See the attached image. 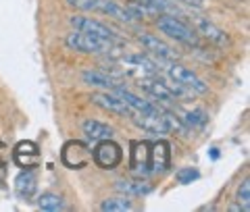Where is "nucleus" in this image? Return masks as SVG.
I'll use <instances>...</instances> for the list:
<instances>
[{"label":"nucleus","mask_w":250,"mask_h":212,"mask_svg":"<svg viewBox=\"0 0 250 212\" xmlns=\"http://www.w3.org/2000/svg\"><path fill=\"white\" fill-rule=\"evenodd\" d=\"M65 42L71 50L83 52V54H106V52H111L113 46H115V42H111V40L83 34V31H77V29H73L71 34L67 36Z\"/></svg>","instance_id":"obj_1"},{"label":"nucleus","mask_w":250,"mask_h":212,"mask_svg":"<svg viewBox=\"0 0 250 212\" xmlns=\"http://www.w3.org/2000/svg\"><path fill=\"white\" fill-rule=\"evenodd\" d=\"M156 27H159L163 34L169 36L171 40L175 42H182L186 46H198V36L186 21L177 19V17H171V15H161L156 19Z\"/></svg>","instance_id":"obj_2"},{"label":"nucleus","mask_w":250,"mask_h":212,"mask_svg":"<svg viewBox=\"0 0 250 212\" xmlns=\"http://www.w3.org/2000/svg\"><path fill=\"white\" fill-rule=\"evenodd\" d=\"M92 158H94V162H96L100 169L113 171V169H117V167L121 164V160H123V152H121V148L117 146L115 141H111V139H103V141H98V146H96V148H94Z\"/></svg>","instance_id":"obj_3"},{"label":"nucleus","mask_w":250,"mask_h":212,"mask_svg":"<svg viewBox=\"0 0 250 212\" xmlns=\"http://www.w3.org/2000/svg\"><path fill=\"white\" fill-rule=\"evenodd\" d=\"M61 160L67 169H83L85 164L92 160V150L83 141H77L71 139L62 146V152H61Z\"/></svg>","instance_id":"obj_4"},{"label":"nucleus","mask_w":250,"mask_h":212,"mask_svg":"<svg viewBox=\"0 0 250 212\" xmlns=\"http://www.w3.org/2000/svg\"><path fill=\"white\" fill-rule=\"evenodd\" d=\"M167 75H169V79L171 81H175L179 83L182 88L186 90H190V92H196V94H207L208 92V85L200 79V77L194 73V71L190 69H186L184 65H169L167 67Z\"/></svg>","instance_id":"obj_5"},{"label":"nucleus","mask_w":250,"mask_h":212,"mask_svg":"<svg viewBox=\"0 0 250 212\" xmlns=\"http://www.w3.org/2000/svg\"><path fill=\"white\" fill-rule=\"evenodd\" d=\"M142 88L154 96L156 100H163V102H175L179 96H186V88H182L179 83L171 81V83H165L161 79H142Z\"/></svg>","instance_id":"obj_6"},{"label":"nucleus","mask_w":250,"mask_h":212,"mask_svg":"<svg viewBox=\"0 0 250 212\" xmlns=\"http://www.w3.org/2000/svg\"><path fill=\"white\" fill-rule=\"evenodd\" d=\"M69 23H71V27L77 29V31H83V34H90V36H98V38H104V40H111V42H119V38H117L115 31L104 25V23H100L96 19L92 17H82V15H73L71 19H69Z\"/></svg>","instance_id":"obj_7"},{"label":"nucleus","mask_w":250,"mask_h":212,"mask_svg":"<svg viewBox=\"0 0 250 212\" xmlns=\"http://www.w3.org/2000/svg\"><path fill=\"white\" fill-rule=\"evenodd\" d=\"M192 21H194V25H196V34H200L210 44L219 46V48H225V46H229V36L225 34V31L219 27V25H215L213 21H208L207 17H200V15L192 17Z\"/></svg>","instance_id":"obj_8"},{"label":"nucleus","mask_w":250,"mask_h":212,"mask_svg":"<svg viewBox=\"0 0 250 212\" xmlns=\"http://www.w3.org/2000/svg\"><path fill=\"white\" fill-rule=\"evenodd\" d=\"M13 160L21 169H36L40 164V148L36 141H19L13 150Z\"/></svg>","instance_id":"obj_9"},{"label":"nucleus","mask_w":250,"mask_h":212,"mask_svg":"<svg viewBox=\"0 0 250 212\" xmlns=\"http://www.w3.org/2000/svg\"><path fill=\"white\" fill-rule=\"evenodd\" d=\"M131 119L136 121V125L140 129H144L152 135H167L169 129H167V123L163 119L161 111H154V113H131Z\"/></svg>","instance_id":"obj_10"},{"label":"nucleus","mask_w":250,"mask_h":212,"mask_svg":"<svg viewBox=\"0 0 250 212\" xmlns=\"http://www.w3.org/2000/svg\"><path fill=\"white\" fill-rule=\"evenodd\" d=\"M129 167L138 175H146L150 171V144L148 141H131V158Z\"/></svg>","instance_id":"obj_11"},{"label":"nucleus","mask_w":250,"mask_h":212,"mask_svg":"<svg viewBox=\"0 0 250 212\" xmlns=\"http://www.w3.org/2000/svg\"><path fill=\"white\" fill-rule=\"evenodd\" d=\"M92 102H94L96 106L104 108V111H108V113L119 115V116H131V113H134L119 96H117L115 92H100V94H94Z\"/></svg>","instance_id":"obj_12"},{"label":"nucleus","mask_w":250,"mask_h":212,"mask_svg":"<svg viewBox=\"0 0 250 212\" xmlns=\"http://www.w3.org/2000/svg\"><path fill=\"white\" fill-rule=\"evenodd\" d=\"M82 79L83 83L92 85V88H100L104 92H113L121 85V77L115 73H106V71H83Z\"/></svg>","instance_id":"obj_13"},{"label":"nucleus","mask_w":250,"mask_h":212,"mask_svg":"<svg viewBox=\"0 0 250 212\" xmlns=\"http://www.w3.org/2000/svg\"><path fill=\"white\" fill-rule=\"evenodd\" d=\"M94 11L108 15V17H113L117 21H123V23H134L136 21V17L129 13L127 6L117 4L115 0H94Z\"/></svg>","instance_id":"obj_14"},{"label":"nucleus","mask_w":250,"mask_h":212,"mask_svg":"<svg viewBox=\"0 0 250 212\" xmlns=\"http://www.w3.org/2000/svg\"><path fill=\"white\" fill-rule=\"evenodd\" d=\"M171 164V150L167 141H154L150 144V171L152 173H165Z\"/></svg>","instance_id":"obj_15"},{"label":"nucleus","mask_w":250,"mask_h":212,"mask_svg":"<svg viewBox=\"0 0 250 212\" xmlns=\"http://www.w3.org/2000/svg\"><path fill=\"white\" fill-rule=\"evenodd\" d=\"M138 40H140V44H142L148 52H152L154 57H159V58L173 60V58L177 57V52H175L173 48H171L169 44H165L163 40H159V38L152 36V34H140Z\"/></svg>","instance_id":"obj_16"},{"label":"nucleus","mask_w":250,"mask_h":212,"mask_svg":"<svg viewBox=\"0 0 250 212\" xmlns=\"http://www.w3.org/2000/svg\"><path fill=\"white\" fill-rule=\"evenodd\" d=\"M15 192L23 200H31L38 192V177L34 169H23L15 179Z\"/></svg>","instance_id":"obj_17"},{"label":"nucleus","mask_w":250,"mask_h":212,"mask_svg":"<svg viewBox=\"0 0 250 212\" xmlns=\"http://www.w3.org/2000/svg\"><path fill=\"white\" fill-rule=\"evenodd\" d=\"M82 129L85 133V137L92 139V141H103V139H111L113 137V127L111 125H106L103 121H96V119L83 121Z\"/></svg>","instance_id":"obj_18"},{"label":"nucleus","mask_w":250,"mask_h":212,"mask_svg":"<svg viewBox=\"0 0 250 212\" xmlns=\"http://www.w3.org/2000/svg\"><path fill=\"white\" fill-rule=\"evenodd\" d=\"M117 190L129 198V195H146V193H150L152 187L148 185L146 181H125V179H121V181H117Z\"/></svg>","instance_id":"obj_19"},{"label":"nucleus","mask_w":250,"mask_h":212,"mask_svg":"<svg viewBox=\"0 0 250 212\" xmlns=\"http://www.w3.org/2000/svg\"><path fill=\"white\" fill-rule=\"evenodd\" d=\"M65 204H62V198L57 193H52V192H46L42 193L40 198H38V208L40 210H46V212H57L61 210Z\"/></svg>","instance_id":"obj_20"},{"label":"nucleus","mask_w":250,"mask_h":212,"mask_svg":"<svg viewBox=\"0 0 250 212\" xmlns=\"http://www.w3.org/2000/svg\"><path fill=\"white\" fill-rule=\"evenodd\" d=\"M100 210L104 212H127V210H134V204L131 200H127V195L125 198H108L100 204Z\"/></svg>","instance_id":"obj_21"},{"label":"nucleus","mask_w":250,"mask_h":212,"mask_svg":"<svg viewBox=\"0 0 250 212\" xmlns=\"http://www.w3.org/2000/svg\"><path fill=\"white\" fill-rule=\"evenodd\" d=\"M207 113L202 111V108H194V111H188L186 116H184V123H186V127L188 129H200V127H205L207 125Z\"/></svg>","instance_id":"obj_22"},{"label":"nucleus","mask_w":250,"mask_h":212,"mask_svg":"<svg viewBox=\"0 0 250 212\" xmlns=\"http://www.w3.org/2000/svg\"><path fill=\"white\" fill-rule=\"evenodd\" d=\"M236 202H238L240 210L250 212V181L248 179H244V181L240 183L238 192H236Z\"/></svg>","instance_id":"obj_23"},{"label":"nucleus","mask_w":250,"mask_h":212,"mask_svg":"<svg viewBox=\"0 0 250 212\" xmlns=\"http://www.w3.org/2000/svg\"><path fill=\"white\" fill-rule=\"evenodd\" d=\"M161 115H163V119H165L169 131H175V133H179V135H188V127H186V123L182 119H177V116L173 113H169V111H165V113L161 111Z\"/></svg>","instance_id":"obj_24"},{"label":"nucleus","mask_w":250,"mask_h":212,"mask_svg":"<svg viewBox=\"0 0 250 212\" xmlns=\"http://www.w3.org/2000/svg\"><path fill=\"white\" fill-rule=\"evenodd\" d=\"M175 177H177V181H179V183L188 185V183H192V181H196V179H198V171H196V169H192V167L179 169Z\"/></svg>","instance_id":"obj_25"},{"label":"nucleus","mask_w":250,"mask_h":212,"mask_svg":"<svg viewBox=\"0 0 250 212\" xmlns=\"http://www.w3.org/2000/svg\"><path fill=\"white\" fill-rule=\"evenodd\" d=\"M67 4L80 11H94V0H67Z\"/></svg>","instance_id":"obj_26"},{"label":"nucleus","mask_w":250,"mask_h":212,"mask_svg":"<svg viewBox=\"0 0 250 212\" xmlns=\"http://www.w3.org/2000/svg\"><path fill=\"white\" fill-rule=\"evenodd\" d=\"M4 160H6V148L2 141H0V167H4Z\"/></svg>","instance_id":"obj_27"},{"label":"nucleus","mask_w":250,"mask_h":212,"mask_svg":"<svg viewBox=\"0 0 250 212\" xmlns=\"http://www.w3.org/2000/svg\"><path fill=\"white\" fill-rule=\"evenodd\" d=\"M182 2L192 4V6H198V9H202V6H205V0H182Z\"/></svg>","instance_id":"obj_28"}]
</instances>
